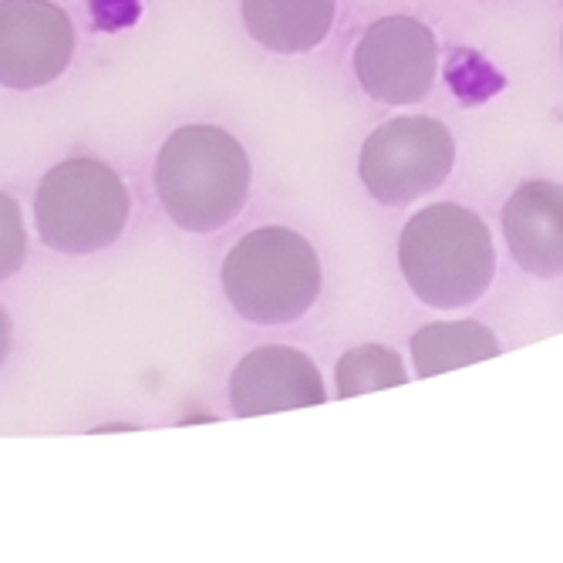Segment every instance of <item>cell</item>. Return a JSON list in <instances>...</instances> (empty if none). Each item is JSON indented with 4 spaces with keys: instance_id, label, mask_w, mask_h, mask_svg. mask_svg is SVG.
Wrapping results in <instances>:
<instances>
[{
    "instance_id": "15",
    "label": "cell",
    "mask_w": 563,
    "mask_h": 563,
    "mask_svg": "<svg viewBox=\"0 0 563 563\" xmlns=\"http://www.w3.org/2000/svg\"><path fill=\"white\" fill-rule=\"evenodd\" d=\"M560 55H563V31H560Z\"/></svg>"
},
{
    "instance_id": "5",
    "label": "cell",
    "mask_w": 563,
    "mask_h": 563,
    "mask_svg": "<svg viewBox=\"0 0 563 563\" xmlns=\"http://www.w3.org/2000/svg\"><path fill=\"white\" fill-rule=\"evenodd\" d=\"M455 163V139L432 115H401L378 125L357 156V176L382 207L435 192Z\"/></svg>"
},
{
    "instance_id": "2",
    "label": "cell",
    "mask_w": 563,
    "mask_h": 563,
    "mask_svg": "<svg viewBox=\"0 0 563 563\" xmlns=\"http://www.w3.org/2000/svg\"><path fill=\"white\" fill-rule=\"evenodd\" d=\"M398 267L422 303L439 311L470 307L489 290L496 274L489 227L459 202H432L405 223Z\"/></svg>"
},
{
    "instance_id": "11",
    "label": "cell",
    "mask_w": 563,
    "mask_h": 563,
    "mask_svg": "<svg viewBox=\"0 0 563 563\" xmlns=\"http://www.w3.org/2000/svg\"><path fill=\"white\" fill-rule=\"evenodd\" d=\"M412 362H416V375L419 378H435L442 372H455L476 362H486V357L499 354V341L496 334L479 324V321H439V324H426L412 334Z\"/></svg>"
},
{
    "instance_id": "1",
    "label": "cell",
    "mask_w": 563,
    "mask_h": 563,
    "mask_svg": "<svg viewBox=\"0 0 563 563\" xmlns=\"http://www.w3.org/2000/svg\"><path fill=\"white\" fill-rule=\"evenodd\" d=\"M250 156L220 125L176 129L156 159L163 210L186 233H213L233 223L250 196Z\"/></svg>"
},
{
    "instance_id": "13",
    "label": "cell",
    "mask_w": 563,
    "mask_h": 563,
    "mask_svg": "<svg viewBox=\"0 0 563 563\" xmlns=\"http://www.w3.org/2000/svg\"><path fill=\"white\" fill-rule=\"evenodd\" d=\"M27 261V230L21 202L11 192H0V280H11Z\"/></svg>"
},
{
    "instance_id": "10",
    "label": "cell",
    "mask_w": 563,
    "mask_h": 563,
    "mask_svg": "<svg viewBox=\"0 0 563 563\" xmlns=\"http://www.w3.org/2000/svg\"><path fill=\"white\" fill-rule=\"evenodd\" d=\"M250 37L274 55H307L334 27V0H240Z\"/></svg>"
},
{
    "instance_id": "4",
    "label": "cell",
    "mask_w": 563,
    "mask_h": 563,
    "mask_svg": "<svg viewBox=\"0 0 563 563\" xmlns=\"http://www.w3.org/2000/svg\"><path fill=\"white\" fill-rule=\"evenodd\" d=\"M132 199L122 176L98 159H65L51 169L34 196L41 243L68 257L112 246L129 223Z\"/></svg>"
},
{
    "instance_id": "8",
    "label": "cell",
    "mask_w": 563,
    "mask_h": 563,
    "mask_svg": "<svg viewBox=\"0 0 563 563\" xmlns=\"http://www.w3.org/2000/svg\"><path fill=\"white\" fill-rule=\"evenodd\" d=\"M324 401L328 391L318 365L303 351L287 344H267L250 351L230 378V405L233 416L240 419L290 412V408H314Z\"/></svg>"
},
{
    "instance_id": "9",
    "label": "cell",
    "mask_w": 563,
    "mask_h": 563,
    "mask_svg": "<svg viewBox=\"0 0 563 563\" xmlns=\"http://www.w3.org/2000/svg\"><path fill=\"white\" fill-rule=\"evenodd\" d=\"M503 236L527 274L563 277V183H520L503 207Z\"/></svg>"
},
{
    "instance_id": "12",
    "label": "cell",
    "mask_w": 563,
    "mask_h": 563,
    "mask_svg": "<svg viewBox=\"0 0 563 563\" xmlns=\"http://www.w3.org/2000/svg\"><path fill=\"white\" fill-rule=\"evenodd\" d=\"M338 398H354L368 391L398 388L408 382L401 357L385 344H357L338 362Z\"/></svg>"
},
{
    "instance_id": "7",
    "label": "cell",
    "mask_w": 563,
    "mask_h": 563,
    "mask_svg": "<svg viewBox=\"0 0 563 563\" xmlns=\"http://www.w3.org/2000/svg\"><path fill=\"white\" fill-rule=\"evenodd\" d=\"M75 58V24L51 0H0V85L44 88Z\"/></svg>"
},
{
    "instance_id": "6",
    "label": "cell",
    "mask_w": 563,
    "mask_h": 563,
    "mask_svg": "<svg viewBox=\"0 0 563 563\" xmlns=\"http://www.w3.org/2000/svg\"><path fill=\"white\" fill-rule=\"evenodd\" d=\"M439 71V44L432 27L416 18L391 14L375 21L354 47V75L382 106H416Z\"/></svg>"
},
{
    "instance_id": "14",
    "label": "cell",
    "mask_w": 563,
    "mask_h": 563,
    "mask_svg": "<svg viewBox=\"0 0 563 563\" xmlns=\"http://www.w3.org/2000/svg\"><path fill=\"white\" fill-rule=\"evenodd\" d=\"M8 354H11V318L4 311V303H0V365L8 362Z\"/></svg>"
},
{
    "instance_id": "3",
    "label": "cell",
    "mask_w": 563,
    "mask_h": 563,
    "mask_svg": "<svg viewBox=\"0 0 563 563\" xmlns=\"http://www.w3.org/2000/svg\"><path fill=\"white\" fill-rule=\"evenodd\" d=\"M223 294L253 324H294L321 297V261L297 230L261 227L223 261Z\"/></svg>"
}]
</instances>
